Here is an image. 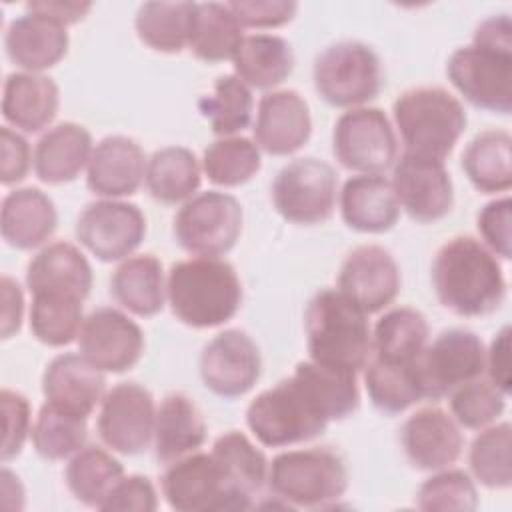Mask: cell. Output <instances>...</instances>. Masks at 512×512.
<instances>
[{"label": "cell", "mask_w": 512, "mask_h": 512, "mask_svg": "<svg viewBox=\"0 0 512 512\" xmlns=\"http://www.w3.org/2000/svg\"><path fill=\"white\" fill-rule=\"evenodd\" d=\"M430 278L438 302L462 318L488 316L506 298L498 256L472 236L444 242L434 254Z\"/></svg>", "instance_id": "cell-1"}, {"label": "cell", "mask_w": 512, "mask_h": 512, "mask_svg": "<svg viewBox=\"0 0 512 512\" xmlns=\"http://www.w3.org/2000/svg\"><path fill=\"white\" fill-rule=\"evenodd\" d=\"M452 86L472 106L510 114L512 110V22L508 14L484 18L472 44L456 48L446 64Z\"/></svg>", "instance_id": "cell-2"}, {"label": "cell", "mask_w": 512, "mask_h": 512, "mask_svg": "<svg viewBox=\"0 0 512 512\" xmlns=\"http://www.w3.org/2000/svg\"><path fill=\"white\" fill-rule=\"evenodd\" d=\"M172 314L190 328H216L242 306V282L228 260L194 256L174 262L166 276Z\"/></svg>", "instance_id": "cell-3"}, {"label": "cell", "mask_w": 512, "mask_h": 512, "mask_svg": "<svg viewBox=\"0 0 512 512\" xmlns=\"http://www.w3.org/2000/svg\"><path fill=\"white\" fill-rule=\"evenodd\" d=\"M304 332L310 360L318 364L358 374L372 356L368 314L338 288H322L310 298Z\"/></svg>", "instance_id": "cell-4"}, {"label": "cell", "mask_w": 512, "mask_h": 512, "mask_svg": "<svg viewBox=\"0 0 512 512\" xmlns=\"http://www.w3.org/2000/svg\"><path fill=\"white\" fill-rule=\"evenodd\" d=\"M392 116L404 144L402 154L442 162L454 150L468 120L462 102L442 86L404 90L392 104Z\"/></svg>", "instance_id": "cell-5"}, {"label": "cell", "mask_w": 512, "mask_h": 512, "mask_svg": "<svg viewBox=\"0 0 512 512\" xmlns=\"http://www.w3.org/2000/svg\"><path fill=\"white\" fill-rule=\"evenodd\" d=\"M348 468L328 448L286 450L268 464L266 484L286 508H330L348 490Z\"/></svg>", "instance_id": "cell-6"}, {"label": "cell", "mask_w": 512, "mask_h": 512, "mask_svg": "<svg viewBox=\"0 0 512 512\" xmlns=\"http://www.w3.org/2000/svg\"><path fill=\"white\" fill-rule=\"evenodd\" d=\"M246 424L262 446L284 448L322 436L330 420L304 382L292 374L248 404Z\"/></svg>", "instance_id": "cell-7"}, {"label": "cell", "mask_w": 512, "mask_h": 512, "mask_svg": "<svg viewBox=\"0 0 512 512\" xmlns=\"http://www.w3.org/2000/svg\"><path fill=\"white\" fill-rule=\"evenodd\" d=\"M312 80L324 102L348 110L368 104L384 86L378 54L360 40L326 46L314 60Z\"/></svg>", "instance_id": "cell-8"}, {"label": "cell", "mask_w": 512, "mask_h": 512, "mask_svg": "<svg viewBox=\"0 0 512 512\" xmlns=\"http://www.w3.org/2000/svg\"><path fill=\"white\" fill-rule=\"evenodd\" d=\"M242 224L244 212L232 194L206 190L180 206L174 216V238L194 256L220 258L236 246Z\"/></svg>", "instance_id": "cell-9"}, {"label": "cell", "mask_w": 512, "mask_h": 512, "mask_svg": "<svg viewBox=\"0 0 512 512\" xmlns=\"http://www.w3.org/2000/svg\"><path fill=\"white\" fill-rule=\"evenodd\" d=\"M338 176L334 168L318 158H296L288 162L270 188L276 212L298 226L326 222L334 214Z\"/></svg>", "instance_id": "cell-10"}, {"label": "cell", "mask_w": 512, "mask_h": 512, "mask_svg": "<svg viewBox=\"0 0 512 512\" xmlns=\"http://www.w3.org/2000/svg\"><path fill=\"white\" fill-rule=\"evenodd\" d=\"M160 488L168 506L178 512H222L252 508L230 488L212 452L198 450L172 464H166Z\"/></svg>", "instance_id": "cell-11"}, {"label": "cell", "mask_w": 512, "mask_h": 512, "mask_svg": "<svg viewBox=\"0 0 512 512\" xmlns=\"http://www.w3.org/2000/svg\"><path fill=\"white\" fill-rule=\"evenodd\" d=\"M332 152L358 174H382L398 158V140L390 118L380 108H350L334 124Z\"/></svg>", "instance_id": "cell-12"}, {"label": "cell", "mask_w": 512, "mask_h": 512, "mask_svg": "<svg viewBox=\"0 0 512 512\" xmlns=\"http://www.w3.org/2000/svg\"><path fill=\"white\" fill-rule=\"evenodd\" d=\"M486 366V348L480 336L464 328L440 332L416 358V374L428 400H442L458 386L480 378Z\"/></svg>", "instance_id": "cell-13"}, {"label": "cell", "mask_w": 512, "mask_h": 512, "mask_svg": "<svg viewBox=\"0 0 512 512\" xmlns=\"http://www.w3.org/2000/svg\"><path fill=\"white\" fill-rule=\"evenodd\" d=\"M156 406L148 388L138 382H120L100 402L96 430L106 448L124 456L148 450L154 438Z\"/></svg>", "instance_id": "cell-14"}, {"label": "cell", "mask_w": 512, "mask_h": 512, "mask_svg": "<svg viewBox=\"0 0 512 512\" xmlns=\"http://www.w3.org/2000/svg\"><path fill=\"white\" fill-rule=\"evenodd\" d=\"M146 236V218L136 204L102 198L86 204L76 220L78 242L102 262L130 258Z\"/></svg>", "instance_id": "cell-15"}, {"label": "cell", "mask_w": 512, "mask_h": 512, "mask_svg": "<svg viewBox=\"0 0 512 512\" xmlns=\"http://www.w3.org/2000/svg\"><path fill=\"white\" fill-rule=\"evenodd\" d=\"M200 378L220 398H240L262 376L258 344L238 328L218 332L200 354Z\"/></svg>", "instance_id": "cell-16"}, {"label": "cell", "mask_w": 512, "mask_h": 512, "mask_svg": "<svg viewBox=\"0 0 512 512\" xmlns=\"http://www.w3.org/2000/svg\"><path fill=\"white\" fill-rule=\"evenodd\" d=\"M78 352L102 372L122 374L140 362L144 332L122 310L100 306L82 322Z\"/></svg>", "instance_id": "cell-17"}, {"label": "cell", "mask_w": 512, "mask_h": 512, "mask_svg": "<svg viewBox=\"0 0 512 512\" xmlns=\"http://www.w3.org/2000/svg\"><path fill=\"white\" fill-rule=\"evenodd\" d=\"M390 184L398 206L416 222H438L452 212L454 184L442 160L402 154Z\"/></svg>", "instance_id": "cell-18"}, {"label": "cell", "mask_w": 512, "mask_h": 512, "mask_svg": "<svg viewBox=\"0 0 512 512\" xmlns=\"http://www.w3.org/2000/svg\"><path fill=\"white\" fill-rule=\"evenodd\" d=\"M402 286V274L390 250L362 244L348 252L338 270V290L366 314L388 308Z\"/></svg>", "instance_id": "cell-19"}, {"label": "cell", "mask_w": 512, "mask_h": 512, "mask_svg": "<svg viewBox=\"0 0 512 512\" xmlns=\"http://www.w3.org/2000/svg\"><path fill=\"white\" fill-rule=\"evenodd\" d=\"M406 460L416 470H442L452 466L464 448L458 422L442 408L426 406L410 414L400 428Z\"/></svg>", "instance_id": "cell-20"}, {"label": "cell", "mask_w": 512, "mask_h": 512, "mask_svg": "<svg viewBox=\"0 0 512 512\" xmlns=\"http://www.w3.org/2000/svg\"><path fill=\"white\" fill-rule=\"evenodd\" d=\"M254 142L272 156L298 152L312 134L308 102L296 90H270L258 102Z\"/></svg>", "instance_id": "cell-21"}, {"label": "cell", "mask_w": 512, "mask_h": 512, "mask_svg": "<svg viewBox=\"0 0 512 512\" xmlns=\"http://www.w3.org/2000/svg\"><path fill=\"white\" fill-rule=\"evenodd\" d=\"M148 158L142 146L122 134L102 138L86 166V186L102 198L120 200L140 190L146 178Z\"/></svg>", "instance_id": "cell-22"}, {"label": "cell", "mask_w": 512, "mask_h": 512, "mask_svg": "<svg viewBox=\"0 0 512 512\" xmlns=\"http://www.w3.org/2000/svg\"><path fill=\"white\" fill-rule=\"evenodd\" d=\"M42 394L56 408L88 418L106 394V378L82 354L66 352L48 362L42 374Z\"/></svg>", "instance_id": "cell-23"}, {"label": "cell", "mask_w": 512, "mask_h": 512, "mask_svg": "<svg viewBox=\"0 0 512 512\" xmlns=\"http://www.w3.org/2000/svg\"><path fill=\"white\" fill-rule=\"evenodd\" d=\"M68 46L66 26L28 10L14 18L4 34L6 56L24 72L42 74L56 66L66 56Z\"/></svg>", "instance_id": "cell-24"}, {"label": "cell", "mask_w": 512, "mask_h": 512, "mask_svg": "<svg viewBox=\"0 0 512 512\" xmlns=\"http://www.w3.org/2000/svg\"><path fill=\"white\" fill-rule=\"evenodd\" d=\"M338 200L344 224L356 232L384 234L392 230L400 218L394 188L382 174L350 176Z\"/></svg>", "instance_id": "cell-25"}, {"label": "cell", "mask_w": 512, "mask_h": 512, "mask_svg": "<svg viewBox=\"0 0 512 512\" xmlns=\"http://www.w3.org/2000/svg\"><path fill=\"white\" fill-rule=\"evenodd\" d=\"M30 294H64L86 300L92 288V266L70 242L46 244L26 266Z\"/></svg>", "instance_id": "cell-26"}, {"label": "cell", "mask_w": 512, "mask_h": 512, "mask_svg": "<svg viewBox=\"0 0 512 512\" xmlns=\"http://www.w3.org/2000/svg\"><path fill=\"white\" fill-rule=\"evenodd\" d=\"M60 108L58 84L44 74L12 72L2 88L4 120L26 134L42 132L54 122Z\"/></svg>", "instance_id": "cell-27"}, {"label": "cell", "mask_w": 512, "mask_h": 512, "mask_svg": "<svg viewBox=\"0 0 512 512\" xmlns=\"http://www.w3.org/2000/svg\"><path fill=\"white\" fill-rule=\"evenodd\" d=\"M58 226V210L40 188L26 186L8 192L0 208V232L8 246L32 250L50 240Z\"/></svg>", "instance_id": "cell-28"}, {"label": "cell", "mask_w": 512, "mask_h": 512, "mask_svg": "<svg viewBox=\"0 0 512 512\" xmlns=\"http://www.w3.org/2000/svg\"><path fill=\"white\" fill-rule=\"evenodd\" d=\"M94 150L92 134L76 122L50 126L34 146L32 168L44 184H66L80 176Z\"/></svg>", "instance_id": "cell-29"}, {"label": "cell", "mask_w": 512, "mask_h": 512, "mask_svg": "<svg viewBox=\"0 0 512 512\" xmlns=\"http://www.w3.org/2000/svg\"><path fill=\"white\" fill-rule=\"evenodd\" d=\"M152 442L156 460L162 464H172L202 448L206 442V422L190 396L172 392L160 400Z\"/></svg>", "instance_id": "cell-30"}, {"label": "cell", "mask_w": 512, "mask_h": 512, "mask_svg": "<svg viewBox=\"0 0 512 512\" xmlns=\"http://www.w3.org/2000/svg\"><path fill=\"white\" fill-rule=\"evenodd\" d=\"M110 294L122 308L136 316H156L166 304L162 262L154 254H138L122 260L110 278Z\"/></svg>", "instance_id": "cell-31"}, {"label": "cell", "mask_w": 512, "mask_h": 512, "mask_svg": "<svg viewBox=\"0 0 512 512\" xmlns=\"http://www.w3.org/2000/svg\"><path fill=\"white\" fill-rule=\"evenodd\" d=\"M234 74L256 90H274L294 70V50L290 42L276 34L244 36L234 58Z\"/></svg>", "instance_id": "cell-32"}, {"label": "cell", "mask_w": 512, "mask_h": 512, "mask_svg": "<svg viewBox=\"0 0 512 512\" xmlns=\"http://www.w3.org/2000/svg\"><path fill=\"white\" fill-rule=\"evenodd\" d=\"M428 320L410 306L384 312L372 330L374 358L390 364H414L428 344Z\"/></svg>", "instance_id": "cell-33"}, {"label": "cell", "mask_w": 512, "mask_h": 512, "mask_svg": "<svg viewBox=\"0 0 512 512\" xmlns=\"http://www.w3.org/2000/svg\"><path fill=\"white\" fill-rule=\"evenodd\" d=\"M244 40V28L220 2H196L188 36L190 52L208 64L232 60Z\"/></svg>", "instance_id": "cell-34"}, {"label": "cell", "mask_w": 512, "mask_h": 512, "mask_svg": "<svg viewBox=\"0 0 512 512\" xmlns=\"http://www.w3.org/2000/svg\"><path fill=\"white\" fill-rule=\"evenodd\" d=\"M510 132L492 128L476 134L462 152V170L482 194L506 192L512 186Z\"/></svg>", "instance_id": "cell-35"}, {"label": "cell", "mask_w": 512, "mask_h": 512, "mask_svg": "<svg viewBox=\"0 0 512 512\" xmlns=\"http://www.w3.org/2000/svg\"><path fill=\"white\" fill-rule=\"evenodd\" d=\"M146 188L162 204L190 200L202 182V166L196 154L184 146H166L148 158Z\"/></svg>", "instance_id": "cell-36"}, {"label": "cell", "mask_w": 512, "mask_h": 512, "mask_svg": "<svg viewBox=\"0 0 512 512\" xmlns=\"http://www.w3.org/2000/svg\"><path fill=\"white\" fill-rule=\"evenodd\" d=\"M210 452L218 460L230 488L254 508V496L262 490L268 478V460L264 452L240 430L220 434Z\"/></svg>", "instance_id": "cell-37"}, {"label": "cell", "mask_w": 512, "mask_h": 512, "mask_svg": "<svg viewBox=\"0 0 512 512\" xmlns=\"http://www.w3.org/2000/svg\"><path fill=\"white\" fill-rule=\"evenodd\" d=\"M122 476V462L100 446H84L70 458L64 470L70 494L80 504L96 510Z\"/></svg>", "instance_id": "cell-38"}, {"label": "cell", "mask_w": 512, "mask_h": 512, "mask_svg": "<svg viewBox=\"0 0 512 512\" xmlns=\"http://www.w3.org/2000/svg\"><path fill=\"white\" fill-rule=\"evenodd\" d=\"M196 2H144L134 18L138 38L152 50L178 54L188 46Z\"/></svg>", "instance_id": "cell-39"}, {"label": "cell", "mask_w": 512, "mask_h": 512, "mask_svg": "<svg viewBox=\"0 0 512 512\" xmlns=\"http://www.w3.org/2000/svg\"><path fill=\"white\" fill-rule=\"evenodd\" d=\"M364 386L372 406L384 414H400L424 400L414 364H390L378 358L364 366Z\"/></svg>", "instance_id": "cell-40"}, {"label": "cell", "mask_w": 512, "mask_h": 512, "mask_svg": "<svg viewBox=\"0 0 512 512\" xmlns=\"http://www.w3.org/2000/svg\"><path fill=\"white\" fill-rule=\"evenodd\" d=\"M294 374L308 386L330 422L344 420L358 410L360 390L356 372L304 360L296 364Z\"/></svg>", "instance_id": "cell-41"}, {"label": "cell", "mask_w": 512, "mask_h": 512, "mask_svg": "<svg viewBox=\"0 0 512 512\" xmlns=\"http://www.w3.org/2000/svg\"><path fill=\"white\" fill-rule=\"evenodd\" d=\"M84 300L64 294H32L30 304V332L32 336L52 348L68 346L78 340L84 322Z\"/></svg>", "instance_id": "cell-42"}, {"label": "cell", "mask_w": 512, "mask_h": 512, "mask_svg": "<svg viewBox=\"0 0 512 512\" xmlns=\"http://www.w3.org/2000/svg\"><path fill=\"white\" fill-rule=\"evenodd\" d=\"M198 108L216 136H236L252 122V90L236 74H224L216 78L212 94L200 98Z\"/></svg>", "instance_id": "cell-43"}, {"label": "cell", "mask_w": 512, "mask_h": 512, "mask_svg": "<svg viewBox=\"0 0 512 512\" xmlns=\"http://www.w3.org/2000/svg\"><path fill=\"white\" fill-rule=\"evenodd\" d=\"M86 420L88 418L70 414L50 402H44L38 410L30 436L36 454L50 462L72 458L86 446Z\"/></svg>", "instance_id": "cell-44"}, {"label": "cell", "mask_w": 512, "mask_h": 512, "mask_svg": "<svg viewBox=\"0 0 512 512\" xmlns=\"http://www.w3.org/2000/svg\"><path fill=\"white\" fill-rule=\"evenodd\" d=\"M260 166V148L246 136L218 138L202 154V172L216 186H242L258 174Z\"/></svg>", "instance_id": "cell-45"}, {"label": "cell", "mask_w": 512, "mask_h": 512, "mask_svg": "<svg viewBox=\"0 0 512 512\" xmlns=\"http://www.w3.org/2000/svg\"><path fill=\"white\" fill-rule=\"evenodd\" d=\"M468 464L474 480L492 490H506L512 484V428L498 422L482 428L470 444Z\"/></svg>", "instance_id": "cell-46"}, {"label": "cell", "mask_w": 512, "mask_h": 512, "mask_svg": "<svg viewBox=\"0 0 512 512\" xmlns=\"http://www.w3.org/2000/svg\"><path fill=\"white\" fill-rule=\"evenodd\" d=\"M416 506L426 512H472L478 508V490L468 472L448 466L418 486Z\"/></svg>", "instance_id": "cell-47"}, {"label": "cell", "mask_w": 512, "mask_h": 512, "mask_svg": "<svg viewBox=\"0 0 512 512\" xmlns=\"http://www.w3.org/2000/svg\"><path fill=\"white\" fill-rule=\"evenodd\" d=\"M450 416L468 430H482L496 422L506 408V394L490 380L474 378L450 394Z\"/></svg>", "instance_id": "cell-48"}, {"label": "cell", "mask_w": 512, "mask_h": 512, "mask_svg": "<svg viewBox=\"0 0 512 512\" xmlns=\"http://www.w3.org/2000/svg\"><path fill=\"white\" fill-rule=\"evenodd\" d=\"M0 406L4 422L2 462L6 464L22 452L28 436H32V412L28 398L22 392L10 388H2Z\"/></svg>", "instance_id": "cell-49"}, {"label": "cell", "mask_w": 512, "mask_h": 512, "mask_svg": "<svg viewBox=\"0 0 512 512\" xmlns=\"http://www.w3.org/2000/svg\"><path fill=\"white\" fill-rule=\"evenodd\" d=\"M476 228L482 244L496 256L510 260L512 256V200L510 196L496 198L484 204L476 216Z\"/></svg>", "instance_id": "cell-50"}, {"label": "cell", "mask_w": 512, "mask_h": 512, "mask_svg": "<svg viewBox=\"0 0 512 512\" xmlns=\"http://www.w3.org/2000/svg\"><path fill=\"white\" fill-rule=\"evenodd\" d=\"M158 508V494L148 476H122L106 494L98 510L104 512H154Z\"/></svg>", "instance_id": "cell-51"}, {"label": "cell", "mask_w": 512, "mask_h": 512, "mask_svg": "<svg viewBox=\"0 0 512 512\" xmlns=\"http://www.w3.org/2000/svg\"><path fill=\"white\" fill-rule=\"evenodd\" d=\"M228 8L242 28H280L292 22L298 12L294 0H234L228 2Z\"/></svg>", "instance_id": "cell-52"}, {"label": "cell", "mask_w": 512, "mask_h": 512, "mask_svg": "<svg viewBox=\"0 0 512 512\" xmlns=\"http://www.w3.org/2000/svg\"><path fill=\"white\" fill-rule=\"evenodd\" d=\"M0 148V182L4 186H14L28 176L34 152L30 150L28 140L22 134H18V130H12L8 126H2L0 130Z\"/></svg>", "instance_id": "cell-53"}, {"label": "cell", "mask_w": 512, "mask_h": 512, "mask_svg": "<svg viewBox=\"0 0 512 512\" xmlns=\"http://www.w3.org/2000/svg\"><path fill=\"white\" fill-rule=\"evenodd\" d=\"M488 380L500 388L506 396L510 394V328L502 326L486 350V366Z\"/></svg>", "instance_id": "cell-54"}, {"label": "cell", "mask_w": 512, "mask_h": 512, "mask_svg": "<svg viewBox=\"0 0 512 512\" xmlns=\"http://www.w3.org/2000/svg\"><path fill=\"white\" fill-rule=\"evenodd\" d=\"M0 288H2V338L8 340L16 336L22 328L24 292L20 284L6 274L0 280Z\"/></svg>", "instance_id": "cell-55"}, {"label": "cell", "mask_w": 512, "mask_h": 512, "mask_svg": "<svg viewBox=\"0 0 512 512\" xmlns=\"http://www.w3.org/2000/svg\"><path fill=\"white\" fill-rule=\"evenodd\" d=\"M92 8V2L78 0H32L26 4L28 12L42 14L62 26H70L80 22Z\"/></svg>", "instance_id": "cell-56"}]
</instances>
